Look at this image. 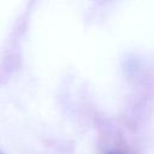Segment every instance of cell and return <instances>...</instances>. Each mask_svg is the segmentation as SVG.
<instances>
[{"label":"cell","mask_w":154,"mask_h":154,"mask_svg":"<svg viewBox=\"0 0 154 154\" xmlns=\"http://www.w3.org/2000/svg\"><path fill=\"white\" fill-rule=\"evenodd\" d=\"M107 154H119V153H114V152H112V153H107Z\"/></svg>","instance_id":"obj_1"}]
</instances>
